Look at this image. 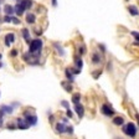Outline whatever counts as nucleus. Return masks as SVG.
Returning <instances> with one entry per match:
<instances>
[{
	"label": "nucleus",
	"mask_w": 139,
	"mask_h": 139,
	"mask_svg": "<svg viewBox=\"0 0 139 139\" xmlns=\"http://www.w3.org/2000/svg\"><path fill=\"white\" fill-rule=\"evenodd\" d=\"M41 47H42V41L40 39H36V40H32L31 42H30V55H34L35 57H37L40 54V51H41Z\"/></svg>",
	"instance_id": "1"
},
{
	"label": "nucleus",
	"mask_w": 139,
	"mask_h": 139,
	"mask_svg": "<svg viewBox=\"0 0 139 139\" xmlns=\"http://www.w3.org/2000/svg\"><path fill=\"white\" fill-rule=\"evenodd\" d=\"M123 132L129 135V137H135V134H137V128H135V125H134L133 123H128V124H125L124 127H123Z\"/></svg>",
	"instance_id": "2"
},
{
	"label": "nucleus",
	"mask_w": 139,
	"mask_h": 139,
	"mask_svg": "<svg viewBox=\"0 0 139 139\" xmlns=\"http://www.w3.org/2000/svg\"><path fill=\"white\" fill-rule=\"evenodd\" d=\"M101 111H102V113H103L104 116H107V117H109V116H113V113H114V111L112 109V107H109L108 104H103Z\"/></svg>",
	"instance_id": "3"
},
{
	"label": "nucleus",
	"mask_w": 139,
	"mask_h": 139,
	"mask_svg": "<svg viewBox=\"0 0 139 139\" xmlns=\"http://www.w3.org/2000/svg\"><path fill=\"white\" fill-rule=\"evenodd\" d=\"M17 127L19 129H22V130H25V129L29 128V123L26 122V119H17Z\"/></svg>",
	"instance_id": "4"
},
{
	"label": "nucleus",
	"mask_w": 139,
	"mask_h": 139,
	"mask_svg": "<svg viewBox=\"0 0 139 139\" xmlns=\"http://www.w3.org/2000/svg\"><path fill=\"white\" fill-rule=\"evenodd\" d=\"M14 41H15V35H14L12 32L8 34V35L5 36V45H6V46H10Z\"/></svg>",
	"instance_id": "5"
},
{
	"label": "nucleus",
	"mask_w": 139,
	"mask_h": 139,
	"mask_svg": "<svg viewBox=\"0 0 139 139\" xmlns=\"http://www.w3.org/2000/svg\"><path fill=\"white\" fill-rule=\"evenodd\" d=\"M75 111H76V113L78 114V117L82 118L83 117V113H84V108L82 104H80V103H77L76 106H75Z\"/></svg>",
	"instance_id": "6"
},
{
	"label": "nucleus",
	"mask_w": 139,
	"mask_h": 139,
	"mask_svg": "<svg viewBox=\"0 0 139 139\" xmlns=\"http://www.w3.org/2000/svg\"><path fill=\"white\" fill-rule=\"evenodd\" d=\"M26 122L29 123V125H35L37 123V117L36 116H29V114H26Z\"/></svg>",
	"instance_id": "7"
},
{
	"label": "nucleus",
	"mask_w": 139,
	"mask_h": 139,
	"mask_svg": "<svg viewBox=\"0 0 139 139\" xmlns=\"http://www.w3.org/2000/svg\"><path fill=\"white\" fill-rule=\"evenodd\" d=\"M14 9H15V12H16V15H19V16H21L22 14H24V11L26 10V9H25V8H24V6L20 4V3H17L16 6H15Z\"/></svg>",
	"instance_id": "8"
},
{
	"label": "nucleus",
	"mask_w": 139,
	"mask_h": 139,
	"mask_svg": "<svg viewBox=\"0 0 139 139\" xmlns=\"http://www.w3.org/2000/svg\"><path fill=\"white\" fill-rule=\"evenodd\" d=\"M4 12H5L6 15H12V14H14V12H15V9H14V8H12V6L11 5H9V4H6L5 6H4Z\"/></svg>",
	"instance_id": "9"
},
{
	"label": "nucleus",
	"mask_w": 139,
	"mask_h": 139,
	"mask_svg": "<svg viewBox=\"0 0 139 139\" xmlns=\"http://www.w3.org/2000/svg\"><path fill=\"white\" fill-rule=\"evenodd\" d=\"M19 3H20L25 9H30V8L32 6V0H21V1H19Z\"/></svg>",
	"instance_id": "10"
},
{
	"label": "nucleus",
	"mask_w": 139,
	"mask_h": 139,
	"mask_svg": "<svg viewBox=\"0 0 139 139\" xmlns=\"http://www.w3.org/2000/svg\"><path fill=\"white\" fill-rule=\"evenodd\" d=\"M35 20H36V16L34 15L32 12H29L28 15H26V22H28V24H34Z\"/></svg>",
	"instance_id": "11"
},
{
	"label": "nucleus",
	"mask_w": 139,
	"mask_h": 139,
	"mask_svg": "<svg viewBox=\"0 0 139 139\" xmlns=\"http://www.w3.org/2000/svg\"><path fill=\"white\" fill-rule=\"evenodd\" d=\"M128 11L133 15V16H135V15H138L139 14V11H138V8L137 6H134V5H129L128 6Z\"/></svg>",
	"instance_id": "12"
},
{
	"label": "nucleus",
	"mask_w": 139,
	"mask_h": 139,
	"mask_svg": "<svg viewBox=\"0 0 139 139\" xmlns=\"http://www.w3.org/2000/svg\"><path fill=\"white\" fill-rule=\"evenodd\" d=\"M92 62L95 63V65H98L101 62V56L97 54V52H95L93 55H92Z\"/></svg>",
	"instance_id": "13"
},
{
	"label": "nucleus",
	"mask_w": 139,
	"mask_h": 139,
	"mask_svg": "<svg viewBox=\"0 0 139 139\" xmlns=\"http://www.w3.org/2000/svg\"><path fill=\"white\" fill-rule=\"evenodd\" d=\"M56 130H57L58 133H63V132H66V127H65L62 123H57V124H56Z\"/></svg>",
	"instance_id": "14"
},
{
	"label": "nucleus",
	"mask_w": 139,
	"mask_h": 139,
	"mask_svg": "<svg viewBox=\"0 0 139 139\" xmlns=\"http://www.w3.org/2000/svg\"><path fill=\"white\" fill-rule=\"evenodd\" d=\"M22 36H24V39L30 44V32H29L28 29H22Z\"/></svg>",
	"instance_id": "15"
},
{
	"label": "nucleus",
	"mask_w": 139,
	"mask_h": 139,
	"mask_svg": "<svg viewBox=\"0 0 139 139\" xmlns=\"http://www.w3.org/2000/svg\"><path fill=\"white\" fill-rule=\"evenodd\" d=\"M0 112H1V113H12V108L9 106H1Z\"/></svg>",
	"instance_id": "16"
},
{
	"label": "nucleus",
	"mask_w": 139,
	"mask_h": 139,
	"mask_svg": "<svg viewBox=\"0 0 139 139\" xmlns=\"http://www.w3.org/2000/svg\"><path fill=\"white\" fill-rule=\"evenodd\" d=\"M80 101H81V95L80 93H75L72 96V102L75 104H77V103H80Z\"/></svg>",
	"instance_id": "17"
},
{
	"label": "nucleus",
	"mask_w": 139,
	"mask_h": 139,
	"mask_svg": "<svg viewBox=\"0 0 139 139\" xmlns=\"http://www.w3.org/2000/svg\"><path fill=\"white\" fill-rule=\"evenodd\" d=\"M123 122H124V119H123L122 117H116L113 119V123H114L116 125H122Z\"/></svg>",
	"instance_id": "18"
},
{
	"label": "nucleus",
	"mask_w": 139,
	"mask_h": 139,
	"mask_svg": "<svg viewBox=\"0 0 139 139\" xmlns=\"http://www.w3.org/2000/svg\"><path fill=\"white\" fill-rule=\"evenodd\" d=\"M65 73H66V77L68 78V81H70V82H72V81H73V76H72V73H71V71H70V68H67Z\"/></svg>",
	"instance_id": "19"
},
{
	"label": "nucleus",
	"mask_w": 139,
	"mask_h": 139,
	"mask_svg": "<svg viewBox=\"0 0 139 139\" xmlns=\"http://www.w3.org/2000/svg\"><path fill=\"white\" fill-rule=\"evenodd\" d=\"M76 66H77V68H82V66H83V62H82V60L81 58H76Z\"/></svg>",
	"instance_id": "20"
},
{
	"label": "nucleus",
	"mask_w": 139,
	"mask_h": 139,
	"mask_svg": "<svg viewBox=\"0 0 139 139\" xmlns=\"http://www.w3.org/2000/svg\"><path fill=\"white\" fill-rule=\"evenodd\" d=\"M62 86L65 87V89H66L67 92H71V91H72V87H71V84H67L66 82H62Z\"/></svg>",
	"instance_id": "21"
},
{
	"label": "nucleus",
	"mask_w": 139,
	"mask_h": 139,
	"mask_svg": "<svg viewBox=\"0 0 139 139\" xmlns=\"http://www.w3.org/2000/svg\"><path fill=\"white\" fill-rule=\"evenodd\" d=\"M11 21H12V24H15V25H19V24H20V20H19L17 17H12V16H11Z\"/></svg>",
	"instance_id": "22"
},
{
	"label": "nucleus",
	"mask_w": 139,
	"mask_h": 139,
	"mask_svg": "<svg viewBox=\"0 0 139 139\" xmlns=\"http://www.w3.org/2000/svg\"><path fill=\"white\" fill-rule=\"evenodd\" d=\"M55 47L58 50V54H60V55H63V50L61 49V46H58V44H55Z\"/></svg>",
	"instance_id": "23"
},
{
	"label": "nucleus",
	"mask_w": 139,
	"mask_h": 139,
	"mask_svg": "<svg viewBox=\"0 0 139 139\" xmlns=\"http://www.w3.org/2000/svg\"><path fill=\"white\" fill-rule=\"evenodd\" d=\"M132 35H133L134 37H135V40H137V41H139V32H137V31H133V32H132Z\"/></svg>",
	"instance_id": "24"
},
{
	"label": "nucleus",
	"mask_w": 139,
	"mask_h": 139,
	"mask_svg": "<svg viewBox=\"0 0 139 139\" xmlns=\"http://www.w3.org/2000/svg\"><path fill=\"white\" fill-rule=\"evenodd\" d=\"M4 21L5 22H11V16L10 15H6V16L4 17Z\"/></svg>",
	"instance_id": "25"
},
{
	"label": "nucleus",
	"mask_w": 139,
	"mask_h": 139,
	"mask_svg": "<svg viewBox=\"0 0 139 139\" xmlns=\"http://www.w3.org/2000/svg\"><path fill=\"white\" fill-rule=\"evenodd\" d=\"M66 132L67 133H70V134H72L73 133V128L72 127H66Z\"/></svg>",
	"instance_id": "26"
},
{
	"label": "nucleus",
	"mask_w": 139,
	"mask_h": 139,
	"mask_svg": "<svg viewBox=\"0 0 139 139\" xmlns=\"http://www.w3.org/2000/svg\"><path fill=\"white\" fill-rule=\"evenodd\" d=\"M61 104H62L63 107H66L67 109H70V107H68V103H67L66 101H62V102H61Z\"/></svg>",
	"instance_id": "27"
},
{
	"label": "nucleus",
	"mask_w": 139,
	"mask_h": 139,
	"mask_svg": "<svg viewBox=\"0 0 139 139\" xmlns=\"http://www.w3.org/2000/svg\"><path fill=\"white\" fill-rule=\"evenodd\" d=\"M98 76H101V71H96V72L93 73V77H95V78H98Z\"/></svg>",
	"instance_id": "28"
},
{
	"label": "nucleus",
	"mask_w": 139,
	"mask_h": 139,
	"mask_svg": "<svg viewBox=\"0 0 139 139\" xmlns=\"http://www.w3.org/2000/svg\"><path fill=\"white\" fill-rule=\"evenodd\" d=\"M16 55H17V50H12V51H11V56H12V57H15Z\"/></svg>",
	"instance_id": "29"
},
{
	"label": "nucleus",
	"mask_w": 139,
	"mask_h": 139,
	"mask_svg": "<svg viewBox=\"0 0 139 139\" xmlns=\"http://www.w3.org/2000/svg\"><path fill=\"white\" fill-rule=\"evenodd\" d=\"M3 125V113L0 112V127Z\"/></svg>",
	"instance_id": "30"
},
{
	"label": "nucleus",
	"mask_w": 139,
	"mask_h": 139,
	"mask_svg": "<svg viewBox=\"0 0 139 139\" xmlns=\"http://www.w3.org/2000/svg\"><path fill=\"white\" fill-rule=\"evenodd\" d=\"M67 117H70V118L72 117V112L70 111V109H68V111H67Z\"/></svg>",
	"instance_id": "31"
},
{
	"label": "nucleus",
	"mask_w": 139,
	"mask_h": 139,
	"mask_svg": "<svg viewBox=\"0 0 139 139\" xmlns=\"http://www.w3.org/2000/svg\"><path fill=\"white\" fill-rule=\"evenodd\" d=\"M52 5H54V6L57 5V0H52Z\"/></svg>",
	"instance_id": "32"
},
{
	"label": "nucleus",
	"mask_w": 139,
	"mask_h": 139,
	"mask_svg": "<svg viewBox=\"0 0 139 139\" xmlns=\"http://www.w3.org/2000/svg\"><path fill=\"white\" fill-rule=\"evenodd\" d=\"M0 3H3V0H0Z\"/></svg>",
	"instance_id": "33"
},
{
	"label": "nucleus",
	"mask_w": 139,
	"mask_h": 139,
	"mask_svg": "<svg viewBox=\"0 0 139 139\" xmlns=\"http://www.w3.org/2000/svg\"><path fill=\"white\" fill-rule=\"evenodd\" d=\"M138 122H139V116H138Z\"/></svg>",
	"instance_id": "34"
},
{
	"label": "nucleus",
	"mask_w": 139,
	"mask_h": 139,
	"mask_svg": "<svg viewBox=\"0 0 139 139\" xmlns=\"http://www.w3.org/2000/svg\"><path fill=\"white\" fill-rule=\"evenodd\" d=\"M0 60H1V55H0Z\"/></svg>",
	"instance_id": "35"
}]
</instances>
